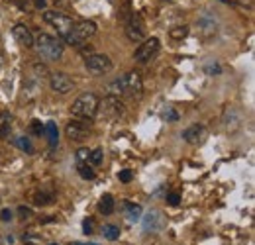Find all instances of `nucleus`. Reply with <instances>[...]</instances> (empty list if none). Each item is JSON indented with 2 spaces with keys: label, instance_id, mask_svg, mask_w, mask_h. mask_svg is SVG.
Returning <instances> with one entry per match:
<instances>
[{
  "label": "nucleus",
  "instance_id": "nucleus-30",
  "mask_svg": "<svg viewBox=\"0 0 255 245\" xmlns=\"http://www.w3.org/2000/svg\"><path fill=\"white\" fill-rule=\"evenodd\" d=\"M6 122H8V116L6 114H0V135L6 133Z\"/></svg>",
  "mask_w": 255,
  "mask_h": 245
},
{
  "label": "nucleus",
  "instance_id": "nucleus-11",
  "mask_svg": "<svg viewBox=\"0 0 255 245\" xmlns=\"http://www.w3.org/2000/svg\"><path fill=\"white\" fill-rule=\"evenodd\" d=\"M49 87H51V91L57 92V94H69V92L73 91V81L65 73H51L49 75Z\"/></svg>",
  "mask_w": 255,
  "mask_h": 245
},
{
  "label": "nucleus",
  "instance_id": "nucleus-8",
  "mask_svg": "<svg viewBox=\"0 0 255 245\" xmlns=\"http://www.w3.org/2000/svg\"><path fill=\"white\" fill-rule=\"evenodd\" d=\"M98 110L102 112L104 118H108V120H118V118L124 114V102L120 100V96L108 94V96L98 104Z\"/></svg>",
  "mask_w": 255,
  "mask_h": 245
},
{
  "label": "nucleus",
  "instance_id": "nucleus-28",
  "mask_svg": "<svg viewBox=\"0 0 255 245\" xmlns=\"http://www.w3.org/2000/svg\"><path fill=\"white\" fill-rule=\"evenodd\" d=\"M45 131V125L39 122V120H33L32 122V133H35V135H41Z\"/></svg>",
  "mask_w": 255,
  "mask_h": 245
},
{
  "label": "nucleus",
  "instance_id": "nucleus-9",
  "mask_svg": "<svg viewBox=\"0 0 255 245\" xmlns=\"http://www.w3.org/2000/svg\"><path fill=\"white\" fill-rule=\"evenodd\" d=\"M85 67L89 73L93 75H108L112 71V61L108 55H100V53H93V55H87L85 59Z\"/></svg>",
  "mask_w": 255,
  "mask_h": 245
},
{
  "label": "nucleus",
  "instance_id": "nucleus-29",
  "mask_svg": "<svg viewBox=\"0 0 255 245\" xmlns=\"http://www.w3.org/2000/svg\"><path fill=\"white\" fill-rule=\"evenodd\" d=\"M131 171H128V169H124V171H120V175H118V179L122 181V183H129L131 181Z\"/></svg>",
  "mask_w": 255,
  "mask_h": 245
},
{
  "label": "nucleus",
  "instance_id": "nucleus-38",
  "mask_svg": "<svg viewBox=\"0 0 255 245\" xmlns=\"http://www.w3.org/2000/svg\"><path fill=\"white\" fill-rule=\"evenodd\" d=\"M220 2H230V0H220Z\"/></svg>",
  "mask_w": 255,
  "mask_h": 245
},
{
  "label": "nucleus",
  "instance_id": "nucleus-26",
  "mask_svg": "<svg viewBox=\"0 0 255 245\" xmlns=\"http://www.w3.org/2000/svg\"><path fill=\"white\" fill-rule=\"evenodd\" d=\"M204 71H206V75H210V77H216V75H220V73H222V69H220V65H218V63H214V65H206V67H204Z\"/></svg>",
  "mask_w": 255,
  "mask_h": 245
},
{
  "label": "nucleus",
  "instance_id": "nucleus-35",
  "mask_svg": "<svg viewBox=\"0 0 255 245\" xmlns=\"http://www.w3.org/2000/svg\"><path fill=\"white\" fill-rule=\"evenodd\" d=\"M33 6L35 8H43L45 6V0H33Z\"/></svg>",
  "mask_w": 255,
  "mask_h": 245
},
{
  "label": "nucleus",
  "instance_id": "nucleus-40",
  "mask_svg": "<svg viewBox=\"0 0 255 245\" xmlns=\"http://www.w3.org/2000/svg\"><path fill=\"white\" fill-rule=\"evenodd\" d=\"M26 245H33V244H26Z\"/></svg>",
  "mask_w": 255,
  "mask_h": 245
},
{
  "label": "nucleus",
  "instance_id": "nucleus-12",
  "mask_svg": "<svg viewBox=\"0 0 255 245\" xmlns=\"http://www.w3.org/2000/svg\"><path fill=\"white\" fill-rule=\"evenodd\" d=\"M206 137H208V129L204 125H200V123H194V125L187 127L183 131V139L187 143H191V145H202L206 141Z\"/></svg>",
  "mask_w": 255,
  "mask_h": 245
},
{
  "label": "nucleus",
  "instance_id": "nucleus-32",
  "mask_svg": "<svg viewBox=\"0 0 255 245\" xmlns=\"http://www.w3.org/2000/svg\"><path fill=\"white\" fill-rule=\"evenodd\" d=\"M83 228H85V234H93V220H85Z\"/></svg>",
  "mask_w": 255,
  "mask_h": 245
},
{
  "label": "nucleus",
  "instance_id": "nucleus-2",
  "mask_svg": "<svg viewBox=\"0 0 255 245\" xmlns=\"http://www.w3.org/2000/svg\"><path fill=\"white\" fill-rule=\"evenodd\" d=\"M110 94L120 96V94H128L131 98H139L143 94V81L141 75L137 71H129L122 79H118L116 83L110 85Z\"/></svg>",
  "mask_w": 255,
  "mask_h": 245
},
{
  "label": "nucleus",
  "instance_id": "nucleus-6",
  "mask_svg": "<svg viewBox=\"0 0 255 245\" xmlns=\"http://www.w3.org/2000/svg\"><path fill=\"white\" fill-rule=\"evenodd\" d=\"M126 37L129 41L137 43V41H143L145 39V24H143V18L139 12H131L126 20Z\"/></svg>",
  "mask_w": 255,
  "mask_h": 245
},
{
  "label": "nucleus",
  "instance_id": "nucleus-13",
  "mask_svg": "<svg viewBox=\"0 0 255 245\" xmlns=\"http://www.w3.org/2000/svg\"><path fill=\"white\" fill-rule=\"evenodd\" d=\"M224 125H226V129H228L230 133H236V131L244 125V116H242V112L236 110L234 106L226 108V112H224Z\"/></svg>",
  "mask_w": 255,
  "mask_h": 245
},
{
  "label": "nucleus",
  "instance_id": "nucleus-33",
  "mask_svg": "<svg viewBox=\"0 0 255 245\" xmlns=\"http://www.w3.org/2000/svg\"><path fill=\"white\" fill-rule=\"evenodd\" d=\"M165 116L169 118V120H177L179 116H177V112H173V110H169V112H165Z\"/></svg>",
  "mask_w": 255,
  "mask_h": 245
},
{
  "label": "nucleus",
  "instance_id": "nucleus-22",
  "mask_svg": "<svg viewBox=\"0 0 255 245\" xmlns=\"http://www.w3.org/2000/svg\"><path fill=\"white\" fill-rule=\"evenodd\" d=\"M77 171H79V175H81L85 181H93L96 177L95 171L89 167V163H77Z\"/></svg>",
  "mask_w": 255,
  "mask_h": 245
},
{
  "label": "nucleus",
  "instance_id": "nucleus-19",
  "mask_svg": "<svg viewBox=\"0 0 255 245\" xmlns=\"http://www.w3.org/2000/svg\"><path fill=\"white\" fill-rule=\"evenodd\" d=\"M124 208H126V214H128V220H129V222H139V220H141V206H139V204L126 202Z\"/></svg>",
  "mask_w": 255,
  "mask_h": 245
},
{
  "label": "nucleus",
  "instance_id": "nucleus-16",
  "mask_svg": "<svg viewBox=\"0 0 255 245\" xmlns=\"http://www.w3.org/2000/svg\"><path fill=\"white\" fill-rule=\"evenodd\" d=\"M143 228L145 232H159L163 228V216L159 210H149L147 216H143Z\"/></svg>",
  "mask_w": 255,
  "mask_h": 245
},
{
  "label": "nucleus",
  "instance_id": "nucleus-31",
  "mask_svg": "<svg viewBox=\"0 0 255 245\" xmlns=\"http://www.w3.org/2000/svg\"><path fill=\"white\" fill-rule=\"evenodd\" d=\"M0 220H2V222H10V220H12V210L4 208V210L0 212Z\"/></svg>",
  "mask_w": 255,
  "mask_h": 245
},
{
  "label": "nucleus",
  "instance_id": "nucleus-25",
  "mask_svg": "<svg viewBox=\"0 0 255 245\" xmlns=\"http://www.w3.org/2000/svg\"><path fill=\"white\" fill-rule=\"evenodd\" d=\"M89 155H91V151H89L87 147H81V149L75 153V159H77V163H89Z\"/></svg>",
  "mask_w": 255,
  "mask_h": 245
},
{
  "label": "nucleus",
  "instance_id": "nucleus-14",
  "mask_svg": "<svg viewBox=\"0 0 255 245\" xmlns=\"http://www.w3.org/2000/svg\"><path fill=\"white\" fill-rule=\"evenodd\" d=\"M12 33H14V39H16L22 47H26V49H32L33 47L35 37H33V33L30 31V28H28L26 24H16Z\"/></svg>",
  "mask_w": 255,
  "mask_h": 245
},
{
  "label": "nucleus",
  "instance_id": "nucleus-15",
  "mask_svg": "<svg viewBox=\"0 0 255 245\" xmlns=\"http://www.w3.org/2000/svg\"><path fill=\"white\" fill-rule=\"evenodd\" d=\"M87 131H89V127L85 122H69L65 127V133L71 141H83L87 137Z\"/></svg>",
  "mask_w": 255,
  "mask_h": 245
},
{
  "label": "nucleus",
  "instance_id": "nucleus-1",
  "mask_svg": "<svg viewBox=\"0 0 255 245\" xmlns=\"http://www.w3.org/2000/svg\"><path fill=\"white\" fill-rule=\"evenodd\" d=\"M33 47L43 61H59L63 57V43L49 33H39L33 41Z\"/></svg>",
  "mask_w": 255,
  "mask_h": 245
},
{
  "label": "nucleus",
  "instance_id": "nucleus-37",
  "mask_svg": "<svg viewBox=\"0 0 255 245\" xmlns=\"http://www.w3.org/2000/svg\"><path fill=\"white\" fill-rule=\"evenodd\" d=\"M2 65H4V57L0 55V69H2Z\"/></svg>",
  "mask_w": 255,
  "mask_h": 245
},
{
  "label": "nucleus",
  "instance_id": "nucleus-36",
  "mask_svg": "<svg viewBox=\"0 0 255 245\" xmlns=\"http://www.w3.org/2000/svg\"><path fill=\"white\" fill-rule=\"evenodd\" d=\"M71 245H98V244H81V242H73Z\"/></svg>",
  "mask_w": 255,
  "mask_h": 245
},
{
  "label": "nucleus",
  "instance_id": "nucleus-10",
  "mask_svg": "<svg viewBox=\"0 0 255 245\" xmlns=\"http://www.w3.org/2000/svg\"><path fill=\"white\" fill-rule=\"evenodd\" d=\"M198 30H200L204 39H210L218 31V20H216V16L210 14L208 10H202L200 16H198Z\"/></svg>",
  "mask_w": 255,
  "mask_h": 245
},
{
  "label": "nucleus",
  "instance_id": "nucleus-27",
  "mask_svg": "<svg viewBox=\"0 0 255 245\" xmlns=\"http://www.w3.org/2000/svg\"><path fill=\"white\" fill-rule=\"evenodd\" d=\"M179 202H181V194H179V192H171V194H167V204H171V206H179Z\"/></svg>",
  "mask_w": 255,
  "mask_h": 245
},
{
  "label": "nucleus",
  "instance_id": "nucleus-7",
  "mask_svg": "<svg viewBox=\"0 0 255 245\" xmlns=\"http://www.w3.org/2000/svg\"><path fill=\"white\" fill-rule=\"evenodd\" d=\"M159 51H161V41L157 37H149V39H143V43H139V47L133 53V59L137 63H149L151 59L157 57Z\"/></svg>",
  "mask_w": 255,
  "mask_h": 245
},
{
  "label": "nucleus",
  "instance_id": "nucleus-21",
  "mask_svg": "<svg viewBox=\"0 0 255 245\" xmlns=\"http://www.w3.org/2000/svg\"><path fill=\"white\" fill-rule=\"evenodd\" d=\"M12 143H14L16 147H20L22 151H26V153H33V145H32V141H30V137L20 135V137H14Z\"/></svg>",
  "mask_w": 255,
  "mask_h": 245
},
{
  "label": "nucleus",
  "instance_id": "nucleus-18",
  "mask_svg": "<svg viewBox=\"0 0 255 245\" xmlns=\"http://www.w3.org/2000/svg\"><path fill=\"white\" fill-rule=\"evenodd\" d=\"M98 210H100L102 214H112V212H114V198H112V194H104V196L100 198Z\"/></svg>",
  "mask_w": 255,
  "mask_h": 245
},
{
  "label": "nucleus",
  "instance_id": "nucleus-5",
  "mask_svg": "<svg viewBox=\"0 0 255 245\" xmlns=\"http://www.w3.org/2000/svg\"><path fill=\"white\" fill-rule=\"evenodd\" d=\"M43 20L47 22V24H51L57 33L63 37V41L73 33V26H75V22H73V18H69L67 14L63 12H57V10H47V12H43Z\"/></svg>",
  "mask_w": 255,
  "mask_h": 245
},
{
  "label": "nucleus",
  "instance_id": "nucleus-3",
  "mask_svg": "<svg viewBox=\"0 0 255 245\" xmlns=\"http://www.w3.org/2000/svg\"><path fill=\"white\" fill-rule=\"evenodd\" d=\"M98 104H100V98L95 92H85L73 102L71 114L77 118H83V120H91L98 114Z\"/></svg>",
  "mask_w": 255,
  "mask_h": 245
},
{
  "label": "nucleus",
  "instance_id": "nucleus-23",
  "mask_svg": "<svg viewBox=\"0 0 255 245\" xmlns=\"http://www.w3.org/2000/svg\"><path fill=\"white\" fill-rule=\"evenodd\" d=\"M169 35L173 39H185L189 35V26H175V28L169 30Z\"/></svg>",
  "mask_w": 255,
  "mask_h": 245
},
{
  "label": "nucleus",
  "instance_id": "nucleus-20",
  "mask_svg": "<svg viewBox=\"0 0 255 245\" xmlns=\"http://www.w3.org/2000/svg\"><path fill=\"white\" fill-rule=\"evenodd\" d=\"M102 236H104L108 242H116V240L120 238V228L114 226V224H106V226L102 228Z\"/></svg>",
  "mask_w": 255,
  "mask_h": 245
},
{
  "label": "nucleus",
  "instance_id": "nucleus-39",
  "mask_svg": "<svg viewBox=\"0 0 255 245\" xmlns=\"http://www.w3.org/2000/svg\"><path fill=\"white\" fill-rule=\"evenodd\" d=\"M51 245H59V244H51Z\"/></svg>",
  "mask_w": 255,
  "mask_h": 245
},
{
  "label": "nucleus",
  "instance_id": "nucleus-17",
  "mask_svg": "<svg viewBox=\"0 0 255 245\" xmlns=\"http://www.w3.org/2000/svg\"><path fill=\"white\" fill-rule=\"evenodd\" d=\"M45 133H47L49 147H51V149H55V147H57V143H59V129H57V123L55 122L45 123Z\"/></svg>",
  "mask_w": 255,
  "mask_h": 245
},
{
  "label": "nucleus",
  "instance_id": "nucleus-4",
  "mask_svg": "<svg viewBox=\"0 0 255 245\" xmlns=\"http://www.w3.org/2000/svg\"><path fill=\"white\" fill-rule=\"evenodd\" d=\"M96 33V24L91 20H79L73 26V33L65 39V43L75 45V47H83L85 41H89L93 35Z\"/></svg>",
  "mask_w": 255,
  "mask_h": 245
},
{
  "label": "nucleus",
  "instance_id": "nucleus-34",
  "mask_svg": "<svg viewBox=\"0 0 255 245\" xmlns=\"http://www.w3.org/2000/svg\"><path fill=\"white\" fill-rule=\"evenodd\" d=\"M20 2V8H30L32 6V0H18Z\"/></svg>",
  "mask_w": 255,
  "mask_h": 245
},
{
  "label": "nucleus",
  "instance_id": "nucleus-24",
  "mask_svg": "<svg viewBox=\"0 0 255 245\" xmlns=\"http://www.w3.org/2000/svg\"><path fill=\"white\" fill-rule=\"evenodd\" d=\"M102 157H104V151L98 147V149H95V151H91V155H89V163L91 165H100L102 163Z\"/></svg>",
  "mask_w": 255,
  "mask_h": 245
}]
</instances>
